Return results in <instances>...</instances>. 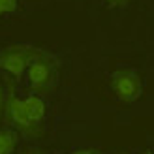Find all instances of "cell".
Wrapping results in <instances>:
<instances>
[{
	"label": "cell",
	"mask_w": 154,
	"mask_h": 154,
	"mask_svg": "<svg viewBox=\"0 0 154 154\" xmlns=\"http://www.w3.org/2000/svg\"><path fill=\"white\" fill-rule=\"evenodd\" d=\"M109 2L117 6V4H124V2H128V0H109Z\"/></svg>",
	"instance_id": "cell-9"
},
{
	"label": "cell",
	"mask_w": 154,
	"mask_h": 154,
	"mask_svg": "<svg viewBox=\"0 0 154 154\" xmlns=\"http://www.w3.org/2000/svg\"><path fill=\"white\" fill-rule=\"evenodd\" d=\"M4 105H6V96H4V90L0 88V115L4 111Z\"/></svg>",
	"instance_id": "cell-8"
},
{
	"label": "cell",
	"mask_w": 154,
	"mask_h": 154,
	"mask_svg": "<svg viewBox=\"0 0 154 154\" xmlns=\"http://www.w3.org/2000/svg\"><path fill=\"white\" fill-rule=\"evenodd\" d=\"M40 55L38 51L30 49V47H21V45H15V47L6 49L2 55H0V68L4 72L11 73L15 79H21L25 72L28 70L30 62Z\"/></svg>",
	"instance_id": "cell-1"
},
{
	"label": "cell",
	"mask_w": 154,
	"mask_h": 154,
	"mask_svg": "<svg viewBox=\"0 0 154 154\" xmlns=\"http://www.w3.org/2000/svg\"><path fill=\"white\" fill-rule=\"evenodd\" d=\"M2 13H6V10H4V8H2V6H0V15H2Z\"/></svg>",
	"instance_id": "cell-11"
},
{
	"label": "cell",
	"mask_w": 154,
	"mask_h": 154,
	"mask_svg": "<svg viewBox=\"0 0 154 154\" xmlns=\"http://www.w3.org/2000/svg\"><path fill=\"white\" fill-rule=\"evenodd\" d=\"M0 6L6 10V13L8 11H13L15 8H17V0H0Z\"/></svg>",
	"instance_id": "cell-7"
},
{
	"label": "cell",
	"mask_w": 154,
	"mask_h": 154,
	"mask_svg": "<svg viewBox=\"0 0 154 154\" xmlns=\"http://www.w3.org/2000/svg\"><path fill=\"white\" fill-rule=\"evenodd\" d=\"M111 87L115 90V94H117V98L122 100V102H135V100H139L141 92H143L139 75L130 70L115 72L111 77Z\"/></svg>",
	"instance_id": "cell-2"
},
{
	"label": "cell",
	"mask_w": 154,
	"mask_h": 154,
	"mask_svg": "<svg viewBox=\"0 0 154 154\" xmlns=\"http://www.w3.org/2000/svg\"><path fill=\"white\" fill-rule=\"evenodd\" d=\"M32 154H40V152H32Z\"/></svg>",
	"instance_id": "cell-12"
},
{
	"label": "cell",
	"mask_w": 154,
	"mask_h": 154,
	"mask_svg": "<svg viewBox=\"0 0 154 154\" xmlns=\"http://www.w3.org/2000/svg\"><path fill=\"white\" fill-rule=\"evenodd\" d=\"M26 75H28L30 87L36 88V90H43L53 83V79H55V68H53V64L45 57L38 55L32 62H30Z\"/></svg>",
	"instance_id": "cell-3"
},
{
	"label": "cell",
	"mask_w": 154,
	"mask_h": 154,
	"mask_svg": "<svg viewBox=\"0 0 154 154\" xmlns=\"http://www.w3.org/2000/svg\"><path fill=\"white\" fill-rule=\"evenodd\" d=\"M17 137L11 130H0V154H13Z\"/></svg>",
	"instance_id": "cell-6"
},
{
	"label": "cell",
	"mask_w": 154,
	"mask_h": 154,
	"mask_svg": "<svg viewBox=\"0 0 154 154\" xmlns=\"http://www.w3.org/2000/svg\"><path fill=\"white\" fill-rule=\"evenodd\" d=\"M72 154H92L90 150H75V152H72Z\"/></svg>",
	"instance_id": "cell-10"
},
{
	"label": "cell",
	"mask_w": 154,
	"mask_h": 154,
	"mask_svg": "<svg viewBox=\"0 0 154 154\" xmlns=\"http://www.w3.org/2000/svg\"><path fill=\"white\" fill-rule=\"evenodd\" d=\"M25 109L28 113V119L32 124H40V122L43 120L45 117V103H43V100L40 96H36V94H30L26 96L25 100Z\"/></svg>",
	"instance_id": "cell-5"
},
{
	"label": "cell",
	"mask_w": 154,
	"mask_h": 154,
	"mask_svg": "<svg viewBox=\"0 0 154 154\" xmlns=\"http://www.w3.org/2000/svg\"><path fill=\"white\" fill-rule=\"evenodd\" d=\"M8 113H10L13 124H17L19 128L28 130V128L34 126L32 122H30V119H28V113L25 109V102H23V100L15 98V96H10V100H8Z\"/></svg>",
	"instance_id": "cell-4"
}]
</instances>
